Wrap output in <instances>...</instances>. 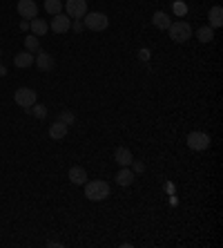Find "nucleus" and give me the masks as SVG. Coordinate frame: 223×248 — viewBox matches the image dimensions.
Returning a JSON list of instances; mask_svg holds the SVG:
<instances>
[{"label":"nucleus","mask_w":223,"mask_h":248,"mask_svg":"<svg viewBox=\"0 0 223 248\" xmlns=\"http://www.w3.org/2000/svg\"><path fill=\"white\" fill-rule=\"evenodd\" d=\"M63 7L69 18H83L87 14V0H67V5Z\"/></svg>","instance_id":"obj_7"},{"label":"nucleus","mask_w":223,"mask_h":248,"mask_svg":"<svg viewBox=\"0 0 223 248\" xmlns=\"http://www.w3.org/2000/svg\"><path fill=\"white\" fill-rule=\"evenodd\" d=\"M34 63L38 65L43 72H52V69H54V56H52V54L40 52V49H38V54H36V58H34Z\"/></svg>","instance_id":"obj_9"},{"label":"nucleus","mask_w":223,"mask_h":248,"mask_svg":"<svg viewBox=\"0 0 223 248\" xmlns=\"http://www.w3.org/2000/svg\"><path fill=\"white\" fill-rule=\"evenodd\" d=\"M196 38H199L201 43H212V38H214V29H212L210 25L201 27L199 31H196Z\"/></svg>","instance_id":"obj_18"},{"label":"nucleus","mask_w":223,"mask_h":248,"mask_svg":"<svg viewBox=\"0 0 223 248\" xmlns=\"http://www.w3.org/2000/svg\"><path fill=\"white\" fill-rule=\"evenodd\" d=\"M25 47H27V52H38L40 49V41H38V36H34V34H29V36H25Z\"/></svg>","instance_id":"obj_20"},{"label":"nucleus","mask_w":223,"mask_h":248,"mask_svg":"<svg viewBox=\"0 0 223 248\" xmlns=\"http://www.w3.org/2000/svg\"><path fill=\"white\" fill-rule=\"evenodd\" d=\"M25 112H29V114H34L36 119H45L47 116V108L40 103H34L31 108H25Z\"/></svg>","instance_id":"obj_21"},{"label":"nucleus","mask_w":223,"mask_h":248,"mask_svg":"<svg viewBox=\"0 0 223 248\" xmlns=\"http://www.w3.org/2000/svg\"><path fill=\"white\" fill-rule=\"evenodd\" d=\"M58 121H63L65 125H74L76 116H74V112H69V110H63V112H60V114H58Z\"/></svg>","instance_id":"obj_23"},{"label":"nucleus","mask_w":223,"mask_h":248,"mask_svg":"<svg viewBox=\"0 0 223 248\" xmlns=\"http://www.w3.org/2000/svg\"><path fill=\"white\" fill-rule=\"evenodd\" d=\"M49 29H52L54 34H67L69 29H72V18H67V14H56V16L52 18V25H49Z\"/></svg>","instance_id":"obj_6"},{"label":"nucleus","mask_w":223,"mask_h":248,"mask_svg":"<svg viewBox=\"0 0 223 248\" xmlns=\"http://www.w3.org/2000/svg\"><path fill=\"white\" fill-rule=\"evenodd\" d=\"M208 18H210V27L212 29H217L223 25V9L219 5L210 7V12H208Z\"/></svg>","instance_id":"obj_13"},{"label":"nucleus","mask_w":223,"mask_h":248,"mask_svg":"<svg viewBox=\"0 0 223 248\" xmlns=\"http://www.w3.org/2000/svg\"><path fill=\"white\" fill-rule=\"evenodd\" d=\"M210 137H208L206 132H190L188 134V145L192 148V150H208L210 148Z\"/></svg>","instance_id":"obj_5"},{"label":"nucleus","mask_w":223,"mask_h":248,"mask_svg":"<svg viewBox=\"0 0 223 248\" xmlns=\"http://www.w3.org/2000/svg\"><path fill=\"white\" fill-rule=\"evenodd\" d=\"M0 56H2V49H0Z\"/></svg>","instance_id":"obj_28"},{"label":"nucleus","mask_w":223,"mask_h":248,"mask_svg":"<svg viewBox=\"0 0 223 248\" xmlns=\"http://www.w3.org/2000/svg\"><path fill=\"white\" fill-rule=\"evenodd\" d=\"M29 27H31V34L34 36H45L49 31V25L43 20V18H31L29 20Z\"/></svg>","instance_id":"obj_14"},{"label":"nucleus","mask_w":223,"mask_h":248,"mask_svg":"<svg viewBox=\"0 0 223 248\" xmlns=\"http://www.w3.org/2000/svg\"><path fill=\"white\" fill-rule=\"evenodd\" d=\"M14 65H16V67H20V69L31 67V65H34V54L27 52V49H25V52H20V54H16V56H14Z\"/></svg>","instance_id":"obj_12"},{"label":"nucleus","mask_w":223,"mask_h":248,"mask_svg":"<svg viewBox=\"0 0 223 248\" xmlns=\"http://www.w3.org/2000/svg\"><path fill=\"white\" fill-rule=\"evenodd\" d=\"M85 197L89 202H103L109 197V184L107 181H85Z\"/></svg>","instance_id":"obj_1"},{"label":"nucleus","mask_w":223,"mask_h":248,"mask_svg":"<svg viewBox=\"0 0 223 248\" xmlns=\"http://www.w3.org/2000/svg\"><path fill=\"white\" fill-rule=\"evenodd\" d=\"M45 9H47V14L56 16V14L63 12V0H45Z\"/></svg>","instance_id":"obj_19"},{"label":"nucleus","mask_w":223,"mask_h":248,"mask_svg":"<svg viewBox=\"0 0 223 248\" xmlns=\"http://www.w3.org/2000/svg\"><path fill=\"white\" fill-rule=\"evenodd\" d=\"M80 20L85 23V27L89 29V31H103V29H107V25H109V18L101 12H87Z\"/></svg>","instance_id":"obj_2"},{"label":"nucleus","mask_w":223,"mask_h":248,"mask_svg":"<svg viewBox=\"0 0 223 248\" xmlns=\"http://www.w3.org/2000/svg\"><path fill=\"white\" fill-rule=\"evenodd\" d=\"M72 27H74L76 31H83V20H80V18H74V23H72Z\"/></svg>","instance_id":"obj_24"},{"label":"nucleus","mask_w":223,"mask_h":248,"mask_svg":"<svg viewBox=\"0 0 223 248\" xmlns=\"http://www.w3.org/2000/svg\"><path fill=\"white\" fill-rule=\"evenodd\" d=\"M172 12L177 14L178 18H183L185 14H188V5H185L183 0H174V2H172Z\"/></svg>","instance_id":"obj_22"},{"label":"nucleus","mask_w":223,"mask_h":248,"mask_svg":"<svg viewBox=\"0 0 223 248\" xmlns=\"http://www.w3.org/2000/svg\"><path fill=\"white\" fill-rule=\"evenodd\" d=\"M7 74V67H5V65H0V76H5Z\"/></svg>","instance_id":"obj_27"},{"label":"nucleus","mask_w":223,"mask_h":248,"mask_svg":"<svg viewBox=\"0 0 223 248\" xmlns=\"http://www.w3.org/2000/svg\"><path fill=\"white\" fill-rule=\"evenodd\" d=\"M143 170H145V166H143V163H141V161H136V163H134V174H136V172H143Z\"/></svg>","instance_id":"obj_25"},{"label":"nucleus","mask_w":223,"mask_h":248,"mask_svg":"<svg viewBox=\"0 0 223 248\" xmlns=\"http://www.w3.org/2000/svg\"><path fill=\"white\" fill-rule=\"evenodd\" d=\"M18 14L25 20H31V18L38 16V5H36L34 0H18Z\"/></svg>","instance_id":"obj_8"},{"label":"nucleus","mask_w":223,"mask_h":248,"mask_svg":"<svg viewBox=\"0 0 223 248\" xmlns=\"http://www.w3.org/2000/svg\"><path fill=\"white\" fill-rule=\"evenodd\" d=\"M69 181H72L74 186H85V181H87L85 168H80V166L69 168Z\"/></svg>","instance_id":"obj_10"},{"label":"nucleus","mask_w":223,"mask_h":248,"mask_svg":"<svg viewBox=\"0 0 223 248\" xmlns=\"http://www.w3.org/2000/svg\"><path fill=\"white\" fill-rule=\"evenodd\" d=\"M138 56L143 58V61H148V58H149V52H148V49H141V52H138Z\"/></svg>","instance_id":"obj_26"},{"label":"nucleus","mask_w":223,"mask_h":248,"mask_svg":"<svg viewBox=\"0 0 223 248\" xmlns=\"http://www.w3.org/2000/svg\"><path fill=\"white\" fill-rule=\"evenodd\" d=\"M114 179H116V184H119V186H130L132 181H134V170H130L127 166L120 168L119 172H116Z\"/></svg>","instance_id":"obj_15"},{"label":"nucleus","mask_w":223,"mask_h":248,"mask_svg":"<svg viewBox=\"0 0 223 248\" xmlns=\"http://www.w3.org/2000/svg\"><path fill=\"white\" fill-rule=\"evenodd\" d=\"M36 90H31V87H20V90H16V94H14V101H16V105H20V108H31V105L36 103Z\"/></svg>","instance_id":"obj_4"},{"label":"nucleus","mask_w":223,"mask_h":248,"mask_svg":"<svg viewBox=\"0 0 223 248\" xmlns=\"http://www.w3.org/2000/svg\"><path fill=\"white\" fill-rule=\"evenodd\" d=\"M67 130H69V125H65L63 121H56L54 125H49V139H54V141H60V139L67 137Z\"/></svg>","instance_id":"obj_11"},{"label":"nucleus","mask_w":223,"mask_h":248,"mask_svg":"<svg viewBox=\"0 0 223 248\" xmlns=\"http://www.w3.org/2000/svg\"><path fill=\"white\" fill-rule=\"evenodd\" d=\"M152 23H154L159 29H167V27L172 25V18L167 16L165 12H156V14H154V18H152Z\"/></svg>","instance_id":"obj_17"},{"label":"nucleus","mask_w":223,"mask_h":248,"mask_svg":"<svg viewBox=\"0 0 223 248\" xmlns=\"http://www.w3.org/2000/svg\"><path fill=\"white\" fill-rule=\"evenodd\" d=\"M114 159H116V163H119L120 168H125V166H130L134 159H132V152L127 150V148H116V152H114Z\"/></svg>","instance_id":"obj_16"},{"label":"nucleus","mask_w":223,"mask_h":248,"mask_svg":"<svg viewBox=\"0 0 223 248\" xmlns=\"http://www.w3.org/2000/svg\"><path fill=\"white\" fill-rule=\"evenodd\" d=\"M167 31H170V38L174 43H185L192 36V27H190L185 20H177V23H172L170 27H167Z\"/></svg>","instance_id":"obj_3"}]
</instances>
